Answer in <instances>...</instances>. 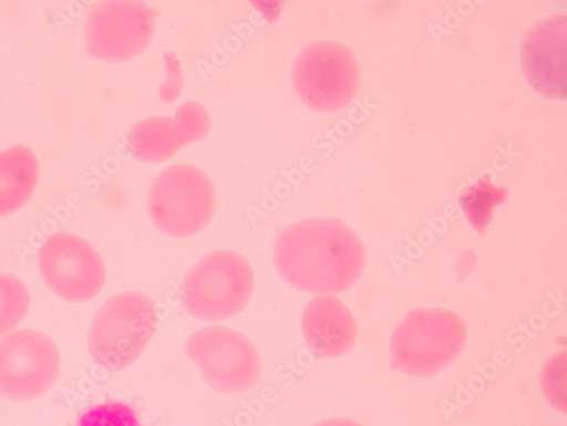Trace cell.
<instances>
[{
    "label": "cell",
    "mask_w": 567,
    "mask_h": 426,
    "mask_svg": "<svg viewBox=\"0 0 567 426\" xmlns=\"http://www.w3.org/2000/svg\"><path fill=\"white\" fill-rule=\"evenodd\" d=\"M61 373L56 344L40 331L20 329L0 340V396L14 402L49 393Z\"/></svg>",
    "instance_id": "cell-7"
},
{
    "label": "cell",
    "mask_w": 567,
    "mask_h": 426,
    "mask_svg": "<svg viewBox=\"0 0 567 426\" xmlns=\"http://www.w3.org/2000/svg\"><path fill=\"white\" fill-rule=\"evenodd\" d=\"M209 126L206 110L197 103H186L177 108L174 118L153 117L134 125L127 135V146L136 159L161 163L203 139Z\"/></svg>",
    "instance_id": "cell-11"
},
{
    "label": "cell",
    "mask_w": 567,
    "mask_h": 426,
    "mask_svg": "<svg viewBox=\"0 0 567 426\" xmlns=\"http://www.w3.org/2000/svg\"><path fill=\"white\" fill-rule=\"evenodd\" d=\"M39 178V163L27 147L0 152V217L14 214L32 197Z\"/></svg>",
    "instance_id": "cell-14"
},
{
    "label": "cell",
    "mask_w": 567,
    "mask_h": 426,
    "mask_svg": "<svg viewBox=\"0 0 567 426\" xmlns=\"http://www.w3.org/2000/svg\"><path fill=\"white\" fill-rule=\"evenodd\" d=\"M255 291L250 263L234 251H217L197 262L184 278L185 310L204 321H223L248 305Z\"/></svg>",
    "instance_id": "cell-4"
},
{
    "label": "cell",
    "mask_w": 567,
    "mask_h": 426,
    "mask_svg": "<svg viewBox=\"0 0 567 426\" xmlns=\"http://www.w3.org/2000/svg\"><path fill=\"white\" fill-rule=\"evenodd\" d=\"M38 262L47 285L69 302H87L105 285L106 267L101 254L76 235H53L40 249Z\"/></svg>",
    "instance_id": "cell-9"
},
{
    "label": "cell",
    "mask_w": 567,
    "mask_h": 426,
    "mask_svg": "<svg viewBox=\"0 0 567 426\" xmlns=\"http://www.w3.org/2000/svg\"><path fill=\"white\" fill-rule=\"evenodd\" d=\"M185 352L217 392L244 394L259 382L261 362L256 347L230 328L213 325L196 331Z\"/></svg>",
    "instance_id": "cell-6"
},
{
    "label": "cell",
    "mask_w": 567,
    "mask_h": 426,
    "mask_svg": "<svg viewBox=\"0 0 567 426\" xmlns=\"http://www.w3.org/2000/svg\"><path fill=\"white\" fill-rule=\"evenodd\" d=\"M78 426H141L135 411L118 402L93 406L79 418Z\"/></svg>",
    "instance_id": "cell-17"
},
{
    "label": "cell",
    "mask_w": 567,
    "mask_h": 426,
    "mask_svg": "<svg viewBox=\"0 0 567 426\" xmlns=\"http://www.w3.org/2000/svg\"><path fill=\"white\" fill-rule=\"evenodd\" d=\"M466 342V326L454 312L416 309L396 326L391 368L414 376H432L454 362Z\"/></svg>",
    "instance_id": "cell-2"
},
{
    "label": "cell",
    "mask_w": 567,
    "mask_h": 426,
    "mask_svg": "<svg viewBox=\"0 0 567 426\" xmlns=\"http://www.w3.org/2000/svg\"><path fill=\"white\" fill-rule=\"evenodd\" d=\"M293 81L301 101L319 112H337L355 96L360 72L346 46L321 41L308 46L298 58Z\"/></svg>",
    "instance_id": "cell-8"
},
{
    "label": "cell",
    "mask_w": 567,
    "mask_h": 426,
    "mask_svg": "<svg viewBox=\"0 0 567 426\" xmlns=\"http://www.w3.org/2000/svg\"><path fill=\"white\" fill-rule=\"evenodd\" d=\"M566 17L557 15L530 29L522 46L526 79L549 98L566 100L567 38Z\"/></svg>",
    "instance_id": "cell-12"
},
{
    "label": "cell",
    "mask_w": 567,
    "mask_h": 426,
    "mask_svg": "<svg viewBox=\"0 0 567 426\" xmlns=\"http://www.w3.org/2000/svg\"><path fill=\"white\" fill-rule=\"evenodd\" d=\"M154 302L144 294L127 292L111 298L94 315L87 344L94 360L111 371L132 365L156 333Z\"/></svg>",
    "instance_id": "cell-3"
},
{
    "label": "cell",
    "mask_w": 567,
    "mask_h": 426,
    "mask_svg": "<svg viewBox=\"0 0 567 426\" xmlns=\"http://www.w3.org/2000/svg\"><path fill=\"white\" fill-rule=\"evenodd\" d=\"M216 193L210 178L190 165H175L154 181L148 210L154 225L171 238L198 233L212 220Z\"/></svg>",
    "instance_id": "cell-5"
},
{
    "label": "cell",
    "mask_w": 567,
    "mask_h": 426,
    "mask_svg": "<svg viewBox=\"0 0 567 426\" xmlns=\"http://www.w3.org/2000/svg\"><path fill=\"white\" fill-rule=\"evenodd\" d=\"M302 328L310 351L319 357H341L357 343L354 318L346 304L333 297L313 299L303 312Z\"/></svg>",
    "instance_id": "cell-13"
},
{
    "label": "cell",
    "mask_w": 567,
    "mask_h": 426,
    "mask_svg": "<svg viewBox=\"0 0 567 426\" xmlns=\"http://www.w3.org/2000/svg\"><path fill=\"white\" fill-rule=\"evenodd\" d=\"M31 297L19 278L0 273V336L11 333L30 310Z\"/></svg>",
    "instance_id": "cell-16"
},
{
    "label": "cell",
    "mask_w": 567,
    "mask_h": 426,
    "mask_svg": "<svg viewBox=\"0 0 567 426\" xmlns=\"http://www.w3.org/2000/svg\"><path fill=\"white\" fill-rule=\"evenodd\" d=\"M274 259L293 288L330 295L355 285L365 267V250L343 221L307 219L278 233Z\"/></svg>",
    "instance_id": "cell-1"
},
{
    "label": "cell",
    "mask_w": 567,
    "mask_h": 426,
    "mask_svg": "<svg viewBox=\"0 0 567 426\" xmlns=\"http://www.w3.org/2000/svg\"><path fill=\"white\" fill-rule=\"evenodd\" d=\"M155 25L156 14L144 2L118 0L104 3L86 21V50L97 60L128 61L147 49Z\"/></svg>",
    "instance_id": "cell-10"
},
{
    "label": "cell",
    "mask_w": 567,
    "mask_h": 426,
    "mask_svg": "<svg viewBox=\"0 0 567 426\" xmlns=\"http://www.w3.org/2000/svg\"><path fill=\"white\" fill-rule=\"evenodd\" d=\"M508 198L506 187H496L487 178H482L464 191L460 204L472 227L484 235L493 218L494 209Z\"/></svg>",
    "instance_id": "cell-15"
},
{
    "label": "cell",
    "mask_w": 567,
    "mask_h": 426,
    "mask_svg": "<svg viewBox=\"0 0 567 426\" xmlns=\"http://www.w3.org/2000/svg\"><path fill=\"white\" fill-rule=\"evenodd\" d=\"M540 382L548 402L566 413V353L550 357L543 367Z\"/></svg>",
    "instance_id": "cell-18"
},
{
    "label": "cell",
    "mask_w": 567,
    "mask_h": 426,
    "mask_svg": "<svg viewBox=\"0 0 567 426\" xmlns=\"http://www.w3.org/2000/svg\"><path fill=\"white\" fill-rule=\"evenodd\" d=\"M315 426H361L360 424L344 418L326 419Z\"/></svg>",
    "instance_id": "cell-19"
}]
</instances>
